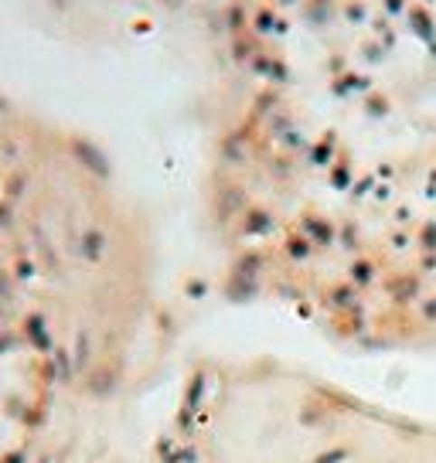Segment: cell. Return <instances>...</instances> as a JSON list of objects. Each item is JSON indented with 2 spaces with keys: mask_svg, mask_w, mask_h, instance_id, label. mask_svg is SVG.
Listing matches in <instances>:
<instances>
[{
  "mask_svg": "<svg viewBox=\"0 0 436 463\" xmlns=\"http://www.w3.org/2000/svg\"><path fill=\"white\" fill-rule=\"evenodd\" d=\"M225 72L239 252L318 297L436 307V0H133Z\"/></svg>",
  "mask_w": 436,
  "mask_h": 463,
  "instance_id": "1",
  "label": "cell"
},
{
  "mask_svg": "<svg viewBox=\"0 0 436 463\" xmlns=\"http://www.w3.org/2000/svg\"><path fill=\"white\" fill-rule=\"evenodd\" d=\"M137 279L92 154L0 96V463L79 460Z\"/></svg>",
  "mask_w": 436,
  "mask_h": 463,
  "instance_id": "2",
  "label": "cell"
}]
</instances>
